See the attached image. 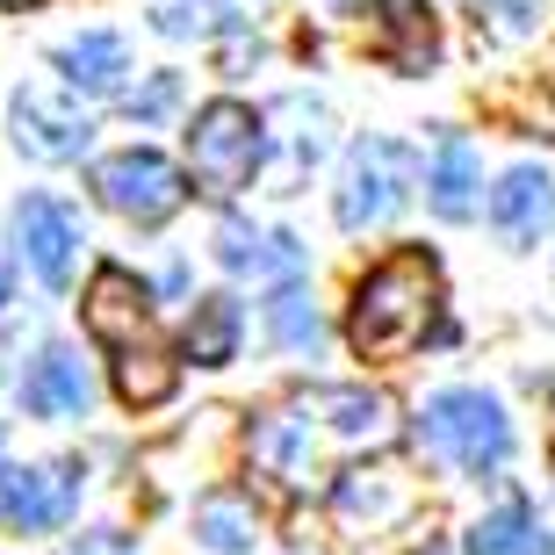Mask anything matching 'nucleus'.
Here are the masks:
<instances>
[{"instance_id":"f257e3e1","label":"nucleus","mask_w":555,"mask_h":555,"mask_svg":"<svg viewBox=\"0 0 555 555\" xmlns=\"http://www.w3.org/2000/svg\"><path fill=\"white\" fill-rule=\"evenodd\" d=\"M397 433V404L375 390H310L296 404H274L268 418H253L246 454L253 469L274 476L282 491H325L339 483V462L361 448H383Z\"/></svg>"},{"instance_id":"f03ea898","label":"nucleus","mask_w":555,"mask_h":555,"mask_svg":"<svg viewBox=\"0 0 555 555\" xmlns=\"http://www.w3.org/2000/svg\"><path fill=\"white\" fill-rule=\"evenodd\" d=\"M426 332H440V260L433 253H397L353 288L347 339L361 361H404Z\"/></svg>"},{"instance_id":"7ed1b4c3","label":"nucleus","mask_w":555,"mask_h":555,"mask_svg":"<svg viewBox=\"0 0 555 555\" xmlns=\"http://www.w3.org/2000/svg\"><path fill=\"white\" fill-rule=\"evenodd\" d=\"M87 332L116 353V390L124 404H166L173 397V361L152 332V296L130 268H94L87 282Z\"/></svg>"},{"instance_id":"20e7f679","label":"nucleus","mask_w":555,"mask_h":555,"mask_svg":"<svg viewBox=\"0 0 555 555\" xmlns=\"http://www.w3.org/2000/svg\"><path fill=\"white\" fill-rule=\"evenodd\" d=\"M418 433H426V448L462 476H491V469H505V454H513V426L498 412V397H483V390H440L426 404V418H418Z\"/></svg>"},{"instance_id":"39448f33","label":"nucleus","mask_w":555,"mask_h":555,"mask_svg":"<svg viewBox=\"0 0 555 555\" xmlns=\"http://www.w3.org/2000/svg\"><path fill=\"white\" fill-rule=\"evenodd\" d=\"M260 166V116L246 102H209L188 130V173L203 195H238Z\"/></svg>"},{"instance_id":"423d86ee","label":"nucleus","mask_w":555,"mask_h":555,"mask_svg":"<svg viewBox=\"0 0 555 555\" xmlns=\"http://www.w3.org/2000/svg\"><path fill=\"white\" fill-rule=\"evenodd\" d=\"M412 195V152L397 138H361L347 152V173H339V224L347 231H375L390 224Z\"/></svg>"},{"instance_id":"0eeeda50","label":"nucleus","mask_w":555,"mask_h":555,"mask_svg":"<svg viewBox=\"0 0 555 555\" xmlns=\"http://www.w3.org/2000/svg\"><path fill=\"white\" fill-rule=\"evenodd\" d=\"M94 195H102L116 217H130V224H166L173 209H181V173L159 159V152H144V144H130V152H116V159L94 166Z\"/></svg>"},{"instance_id":"6e6552de","label":"nucleus","mask_w":555,"mask_h":555,"mask_svg":"<svg viewBox=\"0 0 555 555\" xmlns=\"http://www.w3.org/2000/svg\"><path fill=\"white\" fill-rule=\"evenodd\" d=\"M80 462H29V469H0V519L15 534H51L80 505Z\"/></svg>"},{"instance_id":"1a4fd4ad","label":"nucleus","mask_w":555,"mask_h":555,"mask_svg":"<svg viewBox=\"0 0 555 555\" xmlns=\"http://www.w3.org/2000/svg\"><path fill=\"white\" fill-rule=\"evenodd\" d=\"M8 124H15V144L29 152V159H43V166H65V159H80L87 144H94L87 108H73L65 94H51V87H22L15 108H8Z\"/></svg>"},{"instance_id":"9d476101","label":"nucleus","mask_w":555,"mask_h":555,"mask_svg":"<svg viewBox=\"0 0 555 555\" xmlns=\"http://www.w3.org/2000/svg\"><path fill=\"white\" fill-rule=\"evenodd\" d=\"M15 238H22V260L37 268L43 288H65L73 282V253H80V217L59 203V195H29L15 209Z\"/></svg>"},{"instance_id":"9b49d317","label":"nucleus","mask_w":555,"mask_h":555,"mask_svg":"<svg viewBox=\"0 0 555 555\" xmlns=\"http://www.w3.org/2000/svg\"><path fill=\"white\" fill-rule=\"evenodd\" d=\"M548 224H555V181L541 166H513V173L491 188V231L505 246H534Z\"/></svg>"},{"instance_id":"f8f14e48","label":"nucleus","mask_w":555,"mask_h":555,"mask_svg":"<svg viewBox=\"0 0 555 555\" xmlns=\"http://www.w3.org/2000/svg\"><path fill=\"white\" fill-rule=\"evenodd\" d=\"M87 397L94 390H87V369L73 347H43L37 369L22 375V412H37V418H80Z\"/></svg>"},{"instance_id":"ddd939ff","label":"nucleus","mask_w":555,"mask_h":555,"mask_svg":"<svg viewBox=\"0 0 555 555\" xmlns=\"http://www.w3.org/2000/svg\"><path fill=\"white\" fill-rule=\"evenodd\" d=\"M59 73H65V87H80V94H116V87H124V73H130L124 37H108V29L65 37L59 43Z\"/></svg>"},{"instance_id":"4468645a","label":"nucleus","mask_w":555,"mask_h":555,"mask_svg":"<svg viewBox=\"0 0 555 555\" xmlns=\"http://www.w3.org/2000/svg\"><path fill=\"white\" fill-rule=\"evenodd\" d=\"M433 209L448 217V224H462V217H476V144L462 138V130H448V138L433 144Z\"/></svg>"},{"instance_id":"2eb2a0df","label":"nucleus","mask_w":555,"mask_h":555,"mask_svg":"<svg viewBox=\"0 0 555 555\" xmlns=\"http://www.w3.org/2000/svg\"><path fill=\"white\" fill-rule=\"evenodd\" d=\"M195 541H203L209 555H246L253 541H260L253 498L246 491H209L203 505H195Z\"/></svg>"},{"instance_id":"dca6fc26","label":"nucleus","mask_w":555,"mask_h":555,"mask_svg":"<svg viewBox=\"0 0 555 555\" xmlns=\"http://www.w3.org/2000/svg\"><path fill=\"white\" fill-rule=\"evenodd\" d=\"M231 347H238V304L231 296H203L188 310V332H181V353L195 369H224Z\"/></svg>"},{"instance_id":"f3484780","label":"nucleus","mask_w":555,"mask_h":555,"mask_svg":"<svg viewBox=\"0 0 555 555\" xmlns=\"http://www.w3.org/2000/svg\"><path fill=\"white\" fill-rule=\"evenodd\" d=\"M217 260H224V268H238V274H246V268H274V274H296V268H304L296 238H282V231H274V238H253L238 217L217 231Z\"/></svg>"},{"instance_id":"a211bd4d","label":"nucleus","mask_w":555,"mask_h":555,"mask_svg":"<svg viewBox=\"0 0 555 555\" xmlns=\"http://www.w3.org/2000/svg\"><path fill=\"white\" fill-rule=\"evenodd\" d=\"M469 555H541L534 513H527V505H498V513L469 534Z\"/></svg>"},{"instance_id":"6ab92c4d","label":"nucleus","mask_w":555,"mask_h":555,"mask_svg":"<svg viewBox=\"0 0 555 555\" xmlns=\"http://www.w3.org/2000/svg\"><path fill=\"white\" fill-rule=\"evenodd\" d=\"M268 332H274V347L310 353L318 339H325V318H318V304H310L304 288H282V296L268 304Z\"/></svg>"},{"instance_id":"aec40b11","label":"nucleus","mask_w":555,"mask_h":555,"mask_svg":"<svg viewBox=\"0 0 555 555\" xmlns=\"http://www.w3.org/2000/svg\"><path fill=\"white\" fill-rule=\"evenodd\" d=\"M476 8L491 15L498 37H527V29L541 22V0H476Z\"/></svg>"},{"instance_id":"412c9836","label":"nucleus","mask_w":555,"mask_h":555,"mask_svg":"<svg viewBox=\"0 0 555 555\" xmlns=\"http://www.w3.org/2000/svg\"><path fill=\"white\" fill-rule=\"evenodd\" d=\"M173 102H181V80H173V73H152V87H144V94H130L124 108L138 116V124H159Z\"/></svg>"},{"instance_id":"4be33fe9","label":"nucleus","mask_w":555,"mask_h":555,"mask_svg":"<svg viewBox=\"0 0 555 555\" xmlns=\"http://www.w3.org/2000/svg\"><path fill=\"white\" fill-rule=\"evenodd\" d=\"M80 555H130V541H116V534H94Z\"/></svg>"},{"instance_id":"5701e85b","label":"nucleus","mask_w":555,"mask_h":555,"mask_svg":"<svg viewBox=\"0 0 555 555\" xmlns=\"http://www.w3.org/2000/svg\"><path fill=\"white\" fill-rule=\"evenodd\" d=\"M8 288H15V260H8V246H0V304H8Z\"/></svg>"},{"instance_id":"b1692460","label":"nucleus","mask_w":555,"mask_h":555,"mask_svg":"<svg viewBox=\"0 0 555 555\" xmlns=\"http://www.w3.org/2000/svg\"><path fill=\"white\" fill-rule=\"evenodd\" d=\"M8 8H29V0H8Z\"/></svg>"},{"instance_id":"393cba45","label":"nucleus","mask_w":555,"mask_h":555,"mask_svg":"<svg viewBox=\"0 0 555 555\" xmlns=\"http://www.w3.org/2000/svg\"><path fill=\"white\" fill-rule=\"evenodd\" d=\"M548 448H555V433H548Z\"/></svg>"}]
</instances>
